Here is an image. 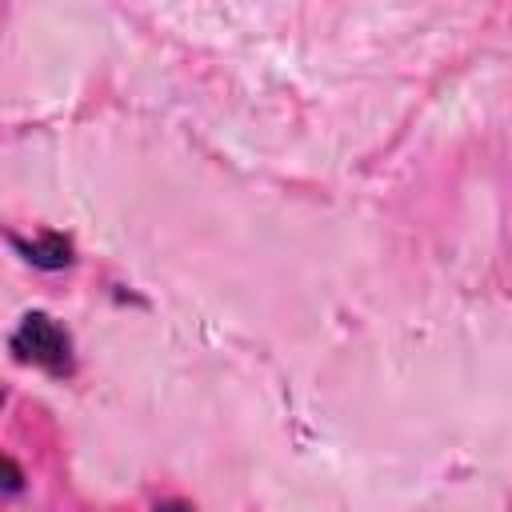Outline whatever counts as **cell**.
I'll list each match as a JSON object with an SVG mask.
<instances>
[{
  "instance_id": "4",
  "label": "cell",
  "mask_w": 512,
  "mask_h": 512,
  "mask_svg": "<svg viewBox=\"0 0 512 512\" xmlns=\"http://www.w3.org/2000/svg\"><path fill=\"white\" fill-rule=\"evenodd\" d=\"M152 512H196V508H192L188 500H160Z\"/></svg>"
},
{
  "instance_id": "3",
  "label": "cell",
  "mask_w": 512,
  "mask_h": 512,
  "mask_svg": "<svg viewBox=\"0 0 512 512\" xmlns=\"http://www.w3.org/2000/svg\"><path fill=\"white\" fill-rule=\"evenodd\" d=\"M4 468H8V484H4V488H8V496H16V492L24 488V472H20V464H16L12 456L4 460Z\"/></svg>"
},
{
  "instance_id": "2",
  "label": "cell",
  "mask_w": 512,
  "mask_h": 512,
  "mask_svg": "<svg viewBox=\"0 0 512 512\" xmlns=\"http://www.w3.org/2000/svg\"><path fill=\"white\" fill-rule=\"evenodd\" d=\"M12 240V248L24 256V264H32V268H40V272H60V268H72L76 264V244H72V236L68 232H36L32 240H24V236H8Z\"/></svg>"
},
{
  "instance_id": "1",
  "label": "cell",
  "mask_w": 512,
  "mask_h": 512,
  "mask_svg": "<svg viewBox=\"0 0 512 512\" xmlns=\"http://www.w3.org/2000/svg\"><path fill=\"white\" fill-rule=\"evenodd\" d=\"M8 348L20 364H32L56 380L72 376L76 372V344H72V332L52 320L48 312H24L20 324L12 328L8 336Z\"/></svg>"
}]
</instances>
